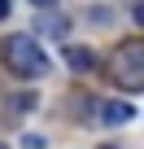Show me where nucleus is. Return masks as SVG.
Listing matches in <instances>:
<instances>
[{
  "label": "nucleus",
  "mask_w": 144,
  "mask_h": 149,
  "mask_svg": "<svg viewBox=\"0 0 144 149\" xmlns=\"http://www.w3.org/2000/svg\"><path fill=\"white\" fill-rule=\"evenodd\" d=\"M0 61H5L13 74H22V79H35V74L48 70V53L31 35H5L0 40Z\"/></svg>",
  "instance_id": "obj_1"
},
{
  "label": "nucleus",
  "mask_w": 144,
  "mask_h": 149,
  "mask_svg": "<svg viewBox=\"0 0 144 149\" xmlns=\"http://www.w3.org/2000/svg\"><path fill=\"white\" fill-rule=\"evenodd\" d=\"M109 70L122 88H144V40H122L109 57Z\"/></svg>",
  "instance_id": "obj_2"
},
{
  "label": "nucleus",
  "mask_w": 144,
  "mask_h": 149,
  "mask_svg": "<svg viewBox=\"0 0 144 149\" xmlns=\"http://www.w3.org/2000/svg\"><path fill=\"white\" fill-rule=\"evenodd\" d=\"M135 118V105L131 101H105L101 105V123L105 127H122V123H131Z\"/></svg>",
  "instance_id": "obj_3"
},
{
  "label": "nucleus",
  "mask_w": 144,
  "mask_h": 149,
  "mask_svg": "<svg viewBox=\"0 0 144 149\" xmlns=\"http://www.w3.org/2000/svg\"><path fill=\"white\" fill-rule=\"evenodd\" d=\"M96 61H101V57H96L92 48H83V44H70V48H65V66L79 70V74H83V70H96Z\"/></svg>",
  "instance_id": "obj_4"
},
{
  "label": "nucleus",
  "mask_w": 144,
  "mask_h": 149,
  "mask_svg": "<svg viewBox=\"0 0 144 149\" xmlns=\"http://www.w3.org/2000/svg\"><path fill=\"white\" fill-rule=\"evenodd\" d=\"M39 35L65 40V35H70V22H65V18H52V13H48V18H39Z\"/></svg>",
  "instance_id": "obj_5"
},
{
  "label": "nucleus",
  "mask_w": 144,
  "mask_h": 149,
  "mask_svg": "<svg viewBox=\"0 0 144 149\" xmlns=\"http://www.w3.org/2000/svg\"><path fill=\"white\" fill-rule=\"evenodd\" d=\"M31 105H35V97H31V92H22V97H9V101H5V114H26Z\"/></svg>",
  "instance_id": "obj_6"
},
{
  "label": "nucleus",
  "mask_w": 144,
  "mask_h": 149,
  "mask_svg": "<svg viewBox=\"0 0 144 149\" xmlns=\"http://www.w3.org/2000/svg\"><path fill=\"white\" fill-rule=\"evenodd\" d=\"M131 18H135V22H140V26H144V0H140V5H135V9H131Z\"/></svg>",
  "instance_id": "obj_7"
},
{
  "label": "nucleus",
  "mask_w": 144,
  "mask_h": 149,
  "mask_svg": "<svg viewBox=\"0 0 144 149\" xmlns=\"http://www.w3.org/2000/svg\"><path fill=\"white\" fill-rule=\"evenodd\" d=\"M35 9H57V0H31Z\"/></svg>",
  "instance_id": "obj_8"
},
{
  "label": "nucleus",
  "mask_w": 144,
  "mask_h": 149,
  "mask_svg": "<svg viewBox=\"0 0 144 149\" xmlns=\"http://www.w3.org/2000/svg\"><path fill=\"white\" fill-rule=\"evenodd\" d=\"M0 18H9V0H0Z\"/></svg>",
  "instance_id": "obj_9"
},
{
  "label": "nucleus",
  "mask_w": 144,
  "mask_h": 149,
  "mask_svg": "<svg viewBox=\"0 0 144 149\" xmlns=\"http://www.w3.org/2000/svg\"><path fill=\"white\" fill-rule=\"evenodd\" d=\"M0 149H5V145H0Z\"/></svg>",
  "instance_id": "obj_10"
}]
</instances>
